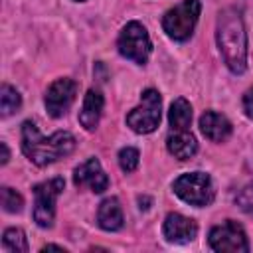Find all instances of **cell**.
<instances>
[{"mask_svg":"<svg viewBox=\"0 0 253 253\" xmlns=\"http://www.w3.org/2000/svg\"><path fill=\"white\" fill-rule=\"evenodd\" d=\"M217 47L233 73H243L247 67V32L239 10L225 8L217 16Z\"/></svg>","mask_w":253,"mask_h":253,"instance_id":"cell-1","label":"cell"},{"mask_svg":"<svg viewBox=\"0 0 253 253\" xmlns=\"http://www.w3.org/2000/svg\"><path fill=\"white\" fill-rule=\"evenodd\" d=\"M75 150V136L67 130H57L51 136H42L32 121L22 125V152L38 166H47Z\"/></svg>","mask_w":253,"mask_h":253,"instance_id":"cell-2","label":"cell"},{"mask_svg":"<svg viewBox=\"0 0 253 253\" xmlns=\"http://www.w3.org/2000/svg\"><path fill=\"white\" fill-rule=\"evenodd\" d=\"M200 10H202V4L200 0H184L180 2L178 6L170 8L164 18H162V30L166 32L168 38L176 40V42H186L194 28H196V22L200 18Z\"/></svg>","mask_w":253,"mask_h":253,"instance_id":"cell-3","label":"cell"},{"mask_svg":"<svg viewBox=\"0 0 253 253\" xmlns=\"http://www.w3.org/2000/svg\"><path fill=\"white\" fill-rule=\"evenodd\" d=\"M174 194L182 198L186 204H192L196 208L210 206L213 202V184L211 178L206 172H188L174 180L172 184Z\"/></svg>","mask_w":253,"mask_h":253,"instance_id":"cell-4","label":"cell"},{"mask_svg":"<svg viewBox=\"0 0 253 253\" xmlns=\"http://www.w3.org/2000/svg\"><path fill=\"white\" fill-rule=\"evenodd\" d=\"M117 47H119V53L138 65H144L148 61V55L152 51V43H150V38H148V32L142 24L138 22H128L119 40H117Z\"/></svg>","mask_w":253,"mask_h":253,"instance_id":"cell-5","label":"cell"},{"mask_svg":"<svg viewBox=\"0 0 253 253\" xmlns=\"http://www.w3.org/2000/svg\"><path fill=\"white\" fill-rule=\"evenodd\" d=\"M160 109H162L160 93L156 89H146L140 95V105L126 115V125L138 134H148L160 123Z\"/></svg>","mask_w":253,"mask_h":253,"instance_id":"cell-6","label":"cell"},{"mask_svg":"<svg viewBox=\"0 0 253 253\" xmlns=\"http://www.w3.org/2000/svg\"><path fill=\"white\" fill-rule=\"evenodd\" d=\"M63 188H65L63 178H53L34 188V196H36L34 221L40 227H51L53 217H55V200L63 192Z\"/></svg>","mask_w":253,"mask_h":253,"instance_id":"cell-7","label":"cell"},{"mask_svg":"<svg viewBox=\"0 0 253 253\" xmlns=\"http://www.w3.org/2000/svg\"><path fill=\"white\" fill-rule=\"evenodd\" d=\"M210 247L219 253H247L249 241L243 227L237 221L227 219L210 231Z\"/></svg>","mask_w":253,"mask_h":253,"instance_id":"cell-8","label":"cell"},{"mask_svg":"<svg viewBox=\"0 0 253 253\" xmlns=\"http://www.w3.org/2000/svg\"><path fill=\"white\" fill-rule=\"evenodd\" d=\"M77 95V83L73 79H57L49 85L45 93V109L51 117H63Z\"/></svg>","mask_w":253,"mask_h":253,"instance_id":"cell-9","label":"cell"},{"mask_svg":"<svg viewBox=\"0 0 253 253\" xmlns=\"http://www.w3.org/2000/svg\"><path fill=\"white\" fill-rule=\"evenodd\" d=\"M73 182L77 188L87 186L95 194H101L109 188V178H107V174L101 168V162L97 158H89L83 164H79L73 172Z\"/></svg>","mask_w":253,"mask_h":253,"instance_id":"cell-10","label":"cell"},{"mask_svg":"<svg viewBox=\"0 0 253 253\" xmlns=\"http://www.w3.org/2000/svg\"><path fill=\"white\" fill-rule=\"evenodd\" d=\"M162 231L170 243H188L198 235V225L194 219L174 211L166 215Z\"/></svg>","mask_w":253,"mask_h":253,"instance_id":"cell-11","label":"cell"},{"mask_svg":"<svg viewBox=\"0 0 253 253\" xmlns=\"http://www.w3.org/2000/svg\"><path fill=\"white\" fill-rule=\"evenodd\" d=\"M200 130L211 142H223L231 134V123L215 111H206L200 117Z\"/></svg>","mask_w":253,"mask_h":253,"instance_id":"cell-12","label":"cell"},{"mask_svg":"<svg viewBox=\"0 0 253 253\" xmlns=\"http://www.w3.org/2000/svg\"><path fill=\"white\" fill-rule=\"evenodd\" d=\"M166 148L168 152L178 158V160H188L196 154L198 150V142L194 138V134L188 130V128H182V130H172L168 132V138H166Z\"/></svg>","mask_w":253,"mask_h":253,"instance_id":"cell-13","label":"cell"},{"mask_svg":"<svg viewBox=\"0 0 253 253\" xmlns=\"http://www.w3.org/2000/svg\"><path fill=\"white\" fill-rule=\"evenodd\" d=\"M103 95L97 91V89H89L85 99H83V105H81V111H79V123L85 130H95L97 125H99V119H101V113H103Z\"/></svg>","mask_w":253,"mask_h":253,"instance_id":"cell-14","label":"cell"},{"mask_svg":"<svg viewBox=\"0 0 253 253\" xmlns=\"http://www.w3.org/2000/svg\"><path fill=\"white\" fill-rule=\"evenodd\" d=\"M97 223L105 231H117L123 227V210L117 198H107L97 210Z\"/></svg>","mask_w":253,"mask_h":253,"instance_id":"cell-15","label":"cell"},{"mask_svg":"<svg viewBox=\"0 0 253 253\" xmlns=\"http://www.w3.org/2000/svg\"><path fill=\"white\" fill-rule=\"evenodd\" d=\"M168 121H170V128H172V130L188 128L190 123H192V105H190L186 99L178 97V99L170 105Z\"/></svg>","mask_w":253,"mask_h":253,"instance_id":"cell-16","label":"cell"},{"mask_svg":"<svg viewBox=\"0 0 253 253\" xmlns=\"http://www.w3.org/2000/svg\"><path fill=\"white\" fill-rule=\"evenodd\" d=\"M20 105H22L20 93H18L12 85L4 83V85L0 87V111H2V117L12 115L14 111L20 109Z\"/></svg>","mask_w":253,"mask_h":253,"instance_id":"cell-17","label":"cell"},{"mask_svg":"<svg viewBox=\"0 0 253 253\" xmlns=\"http://www.w3.org/2000/svg\"><path fill=\"white\" fill-rule=\"evenodd\" d=\"M2 247L6 251H28V241H26V233L20 227H10L4 231L2 235Z\"/></svg>","mask_w":253,"mask_h":253,"instance_id":"cell-18","label":"cell"},{"mask_svg":"<svg viewBox=\"0 0 253 253\" xmlns=\"http://www.w3.org/2000/svg\"><path fill=\"white\" fill-rule=\"evenodd\" d=\"M0 200H2V208H4V211H8V213H16V211H20L22 206H24L22 196H20L16 190L8 188V186L2 188V192H0Z\"/></svg>","mask_w":253,"mask_h":253,"instance_id":"cell-19","label":"cell"},{"mask_svg":"<svg viewBox=\"0 0 253 253\" xmlns=\"http://www.w3.org/2000/svg\"><path fill=\"white\" fill-rule=\"evenodd\" d=\"M138 158H140V154H138V150L132 148V146L121 148V152H119V164H121V168H123L125 172H132V170H136V166H138Z\"/></svg>","mask_w":253,"mask_h":253,"instance_id":"cell-20","label":"cell"},{"mask_svg":"<svg viewBox=\"0 0 253 253\" xmlns=\"http://www.w3.org/2000/svg\"><path fill=\"white\" fill-rule=\"evenodd\" d=\"M235 202H237V206H239L247 215L253 217V182L247 184V186L237 194Z\"/></svg>","mask_w":253,"mask_h":253,"instance_id":"cell-21","label":"cell"},{"mask_svg":"<svg viewBox=\"0 0 253 253\" xmlns=\"http://www.w3.org/2000/svg\"><path fill=\"white\" fill-rule=\"evenodd\" d=\"M243 109H245V115L253 119V87L243 95Z\"/></svg>","mask_w":253,"mask_h":253,"instance_id":"cell-22","label":"cell"},{"mask_svg":"<svg viewBox=\"0 0 253 253\" xmlns=\"http://www.w3.org/2000/svg\"><path fill=\"white\" fill-rule=\"evenodd\" d=\"M0 148H2V164H6V162H8V158H10V152H8L6 142H2V144H0Z\"/></svg>","mask_w":253,"mask_h":253,"instance_id":"cell-23","label":"cell"},{"mask_svg":"<svg viewBox=\"0 0 253 253\" xmlns=\"http://www.w3.org/2000/svg\"><path fill=\"white\" fill-rule=\"evenodd\" d=\"M42 251H65L63 247H59V245H45Z\"/></svg>","mask_w":253,"mask_h":253,"instance_id":"cell-24","label":"cell"}]
</instances>
